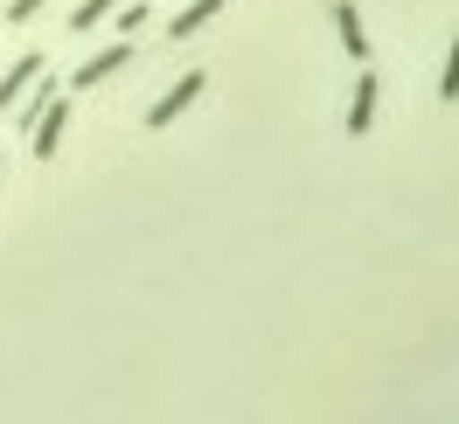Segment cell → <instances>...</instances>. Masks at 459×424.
<instances>
[{"instance_id":"cell-10","label":"cell","mask_w":459,"mask_h":424,"mask_svg":"<svg viewBox=\"0 0 459 424\" xmlns=\"http://www.w3.org/2000/svg\"><path fill=\"white\" fill-rule=\"evenodd\" d=\"M112 14H118V35H140L146 29V0H118Z\"/></svg>"},{"instance_id":"cell-4","label":"cell","mask_w":459,"mask_h":424,"mask_svg":"<svg viewBox=\"0 0 459 424\" xmlns=\"http://www.w3.org/2000/svg\"><path fill=\"white\" fill-rule=\"evenodd\" d=\"M126 63H133V42H105L98 56H84V63H77V77H70V84H77V91H98V84H112Z\"/></svg>"},{"instance_id":"cell-8","label":"cell","mask_w":459,"mask_h":424,"mask_svg":"<svg viewBox=\"0 0 459 424\" xmlns=\"http://www.w3.org/2000/svg\"><path fill=\"white\" fill-rule=\"evenodd\" d=\"M118 0H77V7H70V29L84 35V29H98V22H105V14H112Z\"/></svg>"},{"instance_id":"cell-6","label":"cell","mask_w":459,"mask_h":424,"mask_svg":"<svg viewBox=\"0 0 459 424\" xmlns=\"http://www.w3.org/2000/svg\"><path fill=\"white\" fill-rule=\"evenodd\" d=\"M334 35H342V56L369 63V29H362V7L355 0H334Z\"/></svg>"},{"instance_id":"cell-7","label":"cell","mask_w":459,"mask_h":424,"mask_svg":"<svg viewBox=\"0 0 459 424\" xmlns=\"http://www.w3.org/2000/svg\"><path fill=\"white\" fill-rule=\"evenodd\" d=\"M216 14H223V0H188V7H181V14L168 22V42H188V35H202L209 22H216Z\"/></svg>"},{"instance_id":"cell-3","label":"cell","mask_w":459,"mask_h":424,"mask_svg":"<svg viewBox=\"0 0 459 424\" xmlns=\"http://www.w3.org/2000/svg\"><path fill=\"white\" fill-rule=\"evenodd\" d=\"M63 133H70V98H49V105H42V118L29 125V153H35V160H56Z\"/></svg>"},{"instance_id":"cell-11","label":"cell","mask_w":459,"mask_h":424,"mask_svg":"<svg viewBox=\"0 0 459 424\" xmlns=\"http://www.w3.org/2000/svg\"><path fill=\"white\" fill-rule=\"evenodd\" d=\"M42 7H49V0H7V22H14V29H29Z\"/></svg>"},{"instance_id":"cell-5","label":"cell","mask_w":459,"mask_h":424,"mask_svg":"<svg viewBox=\"0 0 459 424\" xmlns=\"http://www.w3.org/2000/svg\"><path fill=\"white\" fill-rule=\"evenodd\" d=\"M376 98H383V84H376V70H362V77H355V91H348V140H369Z\"/></svg>"},{"instance_id":"cell-2","label":"cell","mask_w":459,"mask_h":424,"mask_svg":"<svg viewBox=\"0 0 459 424\" xmlns=\"http://www.w3.org/2000/svg\"><path fill=\"white\" fill-rule=\"evenodd\" d=\"M42 70H49V56H42V49H29V56L7 63V70H0V112H14V105L29 98V91L42 84Z\"/></svg>"},{"instance_id":"cell-1","label":"cell","mask_w":459,"mask_h":424,"mask_svg":"<svg viewBox=\"0 0 459 424\" xmlns=\"http://www.w3.org/2000/svg\"><path fill=\"white\" fill-rule=\"evenodd\" d=\"M202 91H209V77H202V70L174 77V84H168V98H153V105H146V125H153V133H168V125H174L181 112H188V105H195Z\"/></svg>"},{"instance_id":"cell-9","label":"cell","mask_w":459,"mask_h":424,"mask_svg":"<svg viewBox=\"0 0 459 424\" xmlns=\"http://www.w3.org/2000/svg\"><path fill=\"white\" fill-rule=\"evenodd\" d=\"M438 98H446V105H459V35H453V49H446V77H438Z\"/></svg>"}]
</instances>
